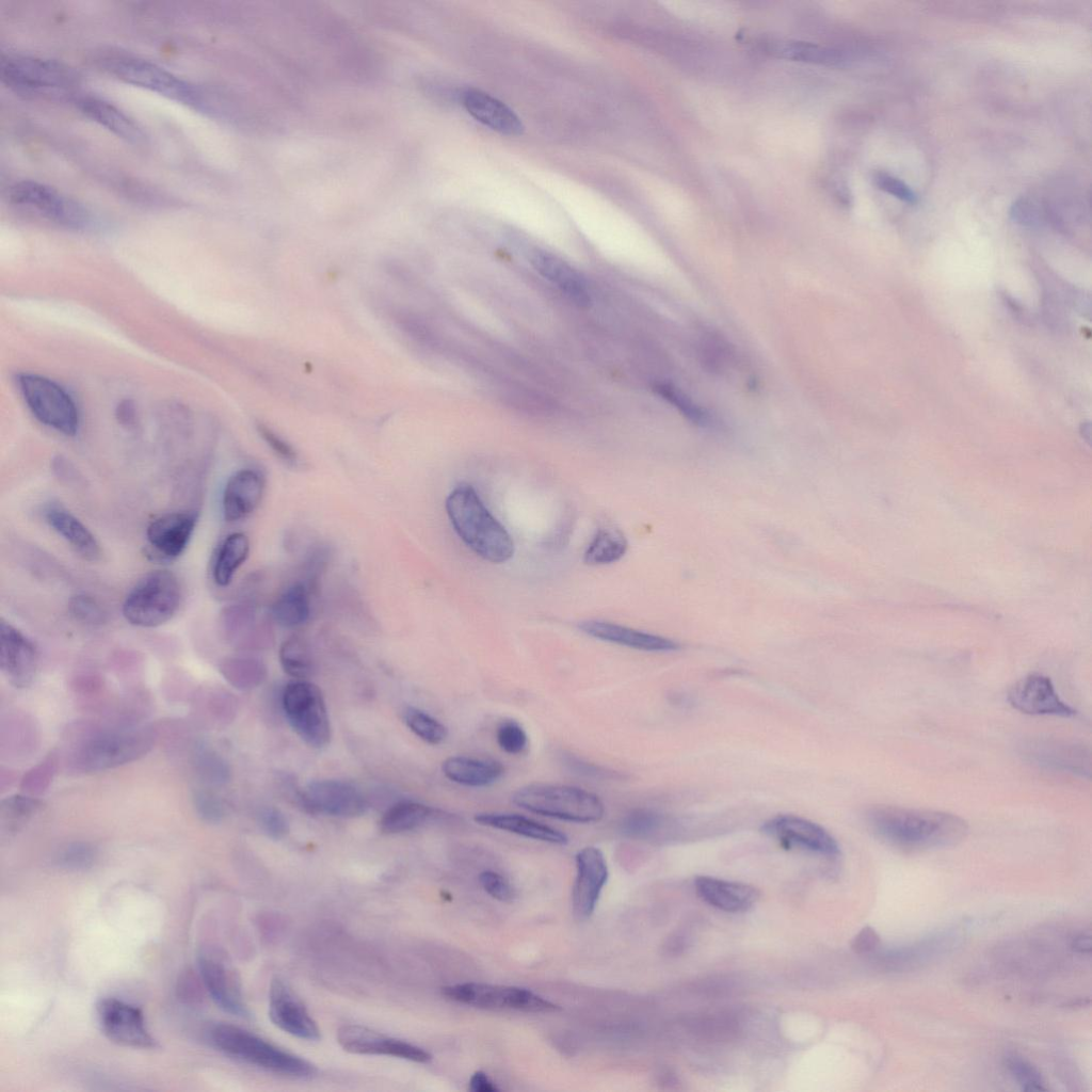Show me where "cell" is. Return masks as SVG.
<instances>
[{"label":"cell","instance_id":"cell-56","mask_svg":"<svg viewBox=\"0 0 1092 1092\" xmlns=\"http://www.w3.org/2000/svg\"><path fill=\"white\" fill-rule=\"evenodd\" d=\"M880 944V936L869 926L864 927L853 938L851 948L855 953L863 954L873 951Z\"/></svg>","mask_w":1092,"mask_h":1092},{"label":"cell","instance_id":"cell-49","mask_svg":"<svg viewBox=\"0 0 1092 1092\" xmlns=\"http://www.w3.org/2000/svg\"><path fill=\"white\" fill-rule=\"evenodd\" d=\"M1007 1065L1011 1074L1025 1091L1046 1090L1043 1079L1038 1070L1028 1061L1015 1055L1007 1058Z\"/></svg>","mask_w":1092,"mask_h":1092},{"label":"cell","instance_id":"cell-2","mask_svg":"<svg viewBox=\"0 0 1092 1092\" xmlns=\"http://www.w3.org/2000/svg\"><path fill=\"white\" fill-rule=\"evenodd\" d=\"M446 511L460 539L479 557L503 563L514 553V543L505 528L491 514L476 489L461 483L446 499Z\"/></svg>","mask_w":1092,"mask_h":1092},{"label":"cell","instance_id":"cell-37","mask_svg":"<svg viewBox=\"0 0 1092 1092\" xmlns=\"http://www.w3.org/2000/svg\"><path fill=\"white\" fill-rule=\"evenodd\" d=\"M627 548V540L620 530L601 528L587 547L583 561L590 565L610 564L619 561Z\"/></svg>","mask_w":1092,"mask_h":1092},{"label":"cell","instance_id":"cell-29","mask_svg":"<svg viewBox=\"0 0 1092 1092\" xmlns=\"http://www.w3.org/2000/svg\"><path fill=\"white\" fill-rule=\"evenodd\" d=\"M467 112L478 122L505 135H518L524 131L520 118L502 101L476 89H468L462 96Z\"/></svg>","mask_w":1092,"mask_h":1092},{"label":"cell","instance_id":"cell-43","mask_svg":"<svg viewBox=\"0 0 1092 1092\" xmlns=\"http://www.w3.org/2000/svg\"><path fill=\"white\" fill-rule=\"evenodd\" d=\"M403 718L407 727L429 744H439L447 738V727L418 708L407 707L404 710Z\"/></svg>","mask_w":1092,"mask_h":1092},{"label":"cell","instance_id":"cell-13","mask_svg":"<svg viewBox=\"0 0 1092 1092\" xmlns=\"http://www.w3.org/2000/svg\"><path fill=\"white\" fill-rule=\"evenodd\" d=\"M97 1016L105 1035L112 1042L132 1048H154L143 1011L124 1000L109 997L97 1005Z\"/></svg>","mask_w":1092,"mask_h":1092},{"label":"cell","instance_id":"cell-51","mask_svg":"<svg viewBox=\"0 0 1092 1092\" xmlns=\"http://www.w3.org/2000/svg\"><path fill=\"white\" fill-rule=\"evenodd\" d=\"M258 821L263 832L273 839H280L289 832V822L286 816L273 806L261 808Z\"/></svg>","mask_w":1092,"mask_h":1092},{"label":"cell","instance_id":"cell-46","mask_svg":"<svg viewBox=\"0 0 1092 1092\" xmlns=\"http://www.w3.org/2000/svg\"><path fill=\"white\" fill-rule=\"evenodd\" d=\"M496 741L503 752L516 755L526 750L528 736L519 722L513 719H505L497 726Z\"/></svg>","mask_w":1092,"mask_h":1092},{"label":"cell","instance_id":"cell-3","mask_svg":"<svg viewBox=\"0 0 1092 1092\" xmlns=\"http://www.w3.org/2000/svg\"><path fill=\"white\" fill-rule=\"evenodd\" d=\"M156 739V732L148 726L94 730L73 748L68 762L83 773L113 769L145 756Z\"/></svg>","mask_w":1092,"mask_h":1092},{"label":"cell","instance_id":"cell-5","mask_svg":"<svg viewBox=\"0 0 1092 1092\" xmlns=\"http://www.w3.org/2000/svg\"><path fill=\"white\" fill-rule=\"evenodd\" d=\"M512 802L527 812L574 823L598 822L606 812L596 793L561 784H528L513 793Z\"/></svg>","mask_w":1092,"mask_h":1092},{"label":"cell","instance_id":"cell-60","mask_svg":"<svg viewBox=\"0 0 1092 1092\" xmlns=\"http://www.w3.org/2000/svg\"><path fill=\"white\" fill-rule=\"evenodd\" d=\"M1072 948L1081 953H1088L1092 948V940L1090 933H1081L1073 940Z\"/></svg>","mask_w":1092,"mask_h":1092},{"label":"cell","instance_id":"cell-24","mask_svg":"<svg viewBox=\"0 0 1092 1092\" xmlns=\"http://www.w3.org/2000/svg\"><path fill=\"white\" fill-rule=\"evenodd\" d=\"M264 493L262 475L252 468H243L227 480L223 496L224 518L234 523L251 515L260 504Z\"/></svg>","mask_w":1092,"mask_h":1092},{"label":"cell","instance_id":"cell-21","mask_svg":"<svg viewBox=\"0 0 1092 1092\" xmlns=\"http://www.w3.org/2000/svg\"><path fill=\"white\" fill-rule=\"evenodd\" d=\"M576 880L573 889V910L578 919L589 917L597 903L608 879V866L600 849L589 846L575 856Z\"/></svg>","mask_w":1092,"mask_h":1092},{"label":"cell","instance_id":"cell-35","mask_svg":"<svg viewBox=\"0 0 1092 1092\" xmlns=\"http://www.w3.org/2000/svg\"><path fill=\"white\" fill-rule=\"evenodd\" d=\"M441 812L428 805L402 801L389 807L382 816L379 824L385 834H398L413 831L431 820L443 817Z\"/></svg>","mask_w":1092,"mask_h":1092},{"label":"cell","instance_id":"cell-52","mask_svg":"<svg viewBox=\"0 0 1092 1092\" xmlns=\"http://www.w3.org/2000/svg\"><path fill=\"white\" fill-rule=\"evenodd\" d=\"M873 182L880 190L902 202L909 204H915L917 202V195L915 192L902 180L888 173L877 172L873 175Z\"/></svg>","mask_w":1092,"mask_h":1092},{"label":"cell","instance_id":"cell-30","mask_svg":"<svg viewBox=\"0 0 1092 1092\" xmlns=\"http://www.w3.org/2000/svg\"><path fill=\"white\" fill-rule=\"evenodd\" d=\"M43 515L49 527L84 559L97 561L101 557L95 535L66 508L50 503L45 507Z\"/></svg>","mask_w":1092,"mask_h":1092},{"label":"cell","instance_id":"cell-42","mask_svg":"<svg viewBox=\"0 0 1092 1092\" xmlns=\"http://www.w3.org/2000/svg\"><path fill=\"white\" fill-rule=\"evenodd\" d=\"M194 767L202 781L210 785H223L230 777L227 761L215 751L198 746L194 753Z\"/></svg>","mask_w":1092,"mask_h":1092},{"label":"cell","instance_id":"cell-8","mask_svg":"<svg viewBox=\"0 0 1092 1092\" xmlns=\"http://www.w3.org/2000/svg\"><path fill=\"white\" fill-rule=\"evenodd\" d=\"M181 599L182 589L177 576L165 569L152 571L128 592L123 615L138 627L161 626L175 616Z\"/></svg>","mask_w":1092,"mask_h":1092},{"label":"cell","instance_id":"cell-41","mask_svg":"<svg viewBox=\"0 0 1092 1092\" xmlns=\"http://www.w3.org/2000/svg\"><path fill=\"white\" fill-rule=\"evenodd\" d=\"M664 824L663 815L647 808H636L623 816L619 828L626 836L644 838L660 831Z\"/></svg>","mask_w":1092,"mask_h":1092},{"label":"cell","instance_id":"cell-38","mask_svg":"<svg viewBox=\"0 0 1092 1092\" xmlns=\"http://www.w3.org/2000/svg\"><path fill=\"white\" fill-rule=\"evenodd\" d=\"M220 671L231 686L240 690L254 688L266 675V669L259 660L243 656L224 659Z\"/></svg>","mask_w":1092,"mask_h":1092},{"label":"cell","instance_id":"cell-16","mask_svg":"<svg viewBox=\"0 0 1092 1092\" xmlns=\"http://www.w3.org/2000/svg\"><path fill=\"white\" fill-rule=\"evenodd\" d=\"M1007 700L1016 710L1031 716L1072 718L1076 710L1062 701L1049 677L1033 673L1016 681Z\"/></svg>","mask_w":1092,"mask_h":1092},{"label":"cell","instance_id":"cell-26","mask_svg":"<svg viewBox=\"0 0 1092 1092\" xmlns=\"http://www.w3.org/2000/svg\"><path fill=\"white\" fill-rule=\"evenodd\" d=\"M533 268L578 306H588L591 291L585 278L560 257L541 250L530 256Z\"/></svg>","mask_w":1092,"mask_h":1092},{"label":"cell","instance_id":"cell-11","mask_svg":"<svg viewBox=\"0 0 1092 1092\" xmlns=\"http://www.w3.org/2000/svg\"><path fill=\"white\" fill-rule=\"evenodd\" d=\"M441 993L450 1000L486 1010L531 1013H551L561 1010L558 1005L517 986L468 982L445 986Z\"/></svg>","mask_w":1092,"mask_h":1092},{"label":"cell","instance_id":"cell-7","mask_svg":"<svg viewBox=\"0 0 1092 1092\" xmlns=\"http://www.w3.org/2000/svg\"><path fill=\"white\" fill-rule=\"evenodd\" d=\"M0 77L7 87L28 97L65 95L79 84L78 74L68 65L20 53L1 55Z\"/></svg>","mask_w":1092,"mask_h":1092},{"label":"cell","instance_id":"cell-55","mask_svg":"<svg viewBox=\"0 0 1092 1092\" xmlns=\"http://www.w3.org/2000/svg\"><path fill=\"white\" fill-rule=\"evenodd\" d=\"M1039 208L1030 198H1019L1011 208L1012 218L1023 224H1034L1039 220Z\"/></svg>","mask_w":1092,"mask_h":1092},{"label":"cell","instance_id":"cell-32","mask_svg":"<svg viewBox=\"0 0 1092 1092\" xmlns=\"http://www.w3.org/2000/svg\"><path fill=\"white\" fill-rule=\"evenodd\" d=\"M1025 749L1026 755L1039 765L1090 774V754L1082 746L1045 740L1029 743Z\"/></svg>","mask_w":1092,"mask_h":1092},{"label":"cell","instance_id":"cell-23","mask_svg":"<svg viewBox=\"0 0 1092 1092\" xmlns=\"http://www.w3.org/2000/svg\"><path fill=\"white\" fill-rule=\"evenodd\" d=\"M220 630L227 642L240 647L261 646L271 639V629L247 601L225 607L219 616Z\"/></svg>","mask_w":1092,"mask_h":1092},{"label":"cell","instance_id":"cell-59","mask_svg":"<svg viewBox=\"0 0 1092 1092\" xmlns=\"http://www.w3.org/2000/svg\"><path fill=\"white\" fill-rule=\"evenodd\" d=\"M230 707L231 702L229 701L228 697L225 696V694H213L212 697L208 701V708L210 713L212 716L214 714L220 719H222L228 713Z\"/></svg>","mask_w":1092,"mask_h":1092},{"label":"cell","instance_id":"cell-9","mask_svg":"<svg viewBox=\"0 0 1092 1092\" xmlns=\"http://www.w3.org/2000/svg\"><path fill=\"white\" fill-rule=\"evenodd\" d=\"M16 381L29 410L41 423L66 436L78 432L79 412L63 387L33 373H19Z\"/></svg>","mask_w":1092,"mask_h":1092},{"label":"cell","instance_id":"cell-47","mask_svg":"<svg viewBox=\"0 0 1092 1092\" xmlns=\"http://www.w3.org/2000/svg\"><path fill=\"white\" fill-rule=\"evenodd\" d=\"M68 610L77 621L89 625H100L107 616L98 601L86 594L73 596L68 604Z\"/></svg>","mask_w":1092,"mask_h":1092},{"label":"cell","instance_id":"cell-18","mask_svg":"<svg viewBox=\"0 0 1092 1092\" xmlns=\"http://www.w3.org/2000/svg\"><path fill=\"white\" fill-rule=\"evenodd\" d=\"M38 667L35 644L11 623H0V669L15 688L30 686Z\"/></svg>","mask_w":1092,"mask_h":1092},{"label":"cell","instance_id":"cell-10","mask_svg":"<svg viewBox=\"0 0 1092 1092\" xmlns=\"http://www.w3.org/2000/svg\"><path fill=\"white\" fill-rule=\"evenodd\" d=\"M282 705L289 724L304 742L317 749L330 743V719L318 686L303 679L289 682L283 691Z\"/></svg>","mask_w":1092,"mask_h":1092},{"label":"cell","instance_id":"cell-14","mask_svg":"<svg viewBox=\"0 0 1092 1092\" xmlns=\"http://www.w3.org/2000/svg\"><path fill=\"white\" fill-rule=\"evenodd\" d=\"M761 832L787 849H802L826 856L840 852L836 839L821 825L794 815H777L761 825Z\"/></svg>","mask_w":1092,"mask_h":1092},{"label":"cell","instance_id":"cell-34","mask_svg":"<svg viewBox=\"0 0 1092 1092\" xmlns=\"http://www.w3.org/2000/svg\"><path fill=\"white\" fill-rule=\"evenodd\" d=\"M270 616L276 624L286 628L305 624L310 616V598L305 584L295 582L286 588L272 604Z\"/></svg>","mask_w":1092,"mask_h":1092},{"label":"cell","instance_id":"cell-17","mask_svg":"<svg viewBox=\"0 0 1092 1092\" xmlns=\"http://www.w3.org/2000/svg\"><path fill=\"white\" fill-rule=\"evenodd\" d=\"M337 1041L346 1051L352 1054L384 1055L419 1063H425L432 1059V1056L419 1046L386 1037L359 1025L340 1027L337 1032Z\"/></svg>","mask_w":1092,"mask_h":1092},{"label":"cell","instance_id":"cell-57","mask_svg":"<svg viewBox=\"0 0 1092 1092\" xmlns=\"http://www.w3.org/2000/svg\"><path fill=\"white\" fill-rule=\"evenodd\" d=\"M115 415L118 422L124 427H133L136 419V408L134 403L128 399L121 401L116 407Z\"/></svg>","mask_w":1092,"mask_h":1092},{"label":"cell","instance_id":"cell-20","mask_svg":"<svg viewBox=\"0 0 1092 1092\" xmlns=\"http://www.w3.org/2000/svg\"><path fill=\"white\" fill-rule=\"evenodd\" d=\"M269 1016L283 1031L302 1040L317 1041L320 1030L303 1002L280 978H274L269 992Z\"/></svg>","mask_w":1092,"mask_h":1092},{"label":"cell","instance_id":"cell-45","mask_svg":"<svg viewBox=\"0 0 1092 1092\" xmlns=\"http://www.w3.org/2000/svg\"><path fill=\"white\" fill-rule=\"evenodd\" d=\"M42 806L32 796H12L1 803V817L9 828H16L31 818Z\"/></svg>","mask_w":1092,"mask_h":1092},{"label":"cell","instance_id":"cell-33","mask_svg":"<svg viewBox=\"0 0 1092 1092\" xmlns=\"http://www.w3.org/2000/svg\"><path fill=\"white\" fill-rule=\"evenodd\" d=\"M441 770L454 783L484 787L496 783L503 775L504 767L495 759L451 756L443 761Z\"/></svg>","mask_w":1092,"mask_h":1092},{"label":"cell","instance_id":"cell-50","mask_svg":"<svg viewBox=\"0 0 1092 1092\" xmlns=\"http://www.w3.org/2000/svg\"><path fill=\"white\" fill-rule=\"evenodd\" d=\"M193 806L197 816L205 822L219 823L225 816L222 800L209 790H196L193 794Z\"/></svg>","mask_w":1092,"mask_h":1092},{"label":"cell","instance_id":"cell-19","mask_svg":"<svg viewBox=\"0 0 1092 1092\" xmlns=\"http://www.w3.org/2000/svg\"><path fill=\"white\" fill-rule=\"evenodd\" d=\"M198 969L207 992L221 1009L236 1016H250L239 978L223 958L204 951L198 957Z\"/></svg>","mask_w":1092,"mask_h":1092},{"label":"cell","instance_id":"cell-15","mask_svg":"<svg viewBox=\"0 0 1092 1092\" xmlns=\"http://www.w3.org/2000/svg\"><path fill=\"white\" fill-rule=\"evenodd\" d=\"M304 806L314 813L354 818L368 809L365 796L354 785L338 780L310 782L301 792Z\"/></svg>","mask_w":1092,"mask_h":1092},{"label":"cell","instance_id":"cell-28","mask_svg":"<svg viewBox=\"0 0 1092 1092\" xmlns=\"http://www.w3.org/2000/svg\"><path fill=\"white\" fill-rule=\"evenodd\" d=\"M76 108L87 118L105 127L127 142L139 144L144 142L142 128L126 113L111 102L91 95L74 96Z\"/></svg>","mask_w":1092,"mask_h":1092},{"label":"cell","instance_id":"cell-53","mask_svg":"<svg viewBox=\"0 0 1092 1092\" xmlns=\"http://www.w3.org/2000/svg\"><path fill=\"white\" fill-rule=\"evenodd\" d=\"M479 881L483 889L499 901L509 902L514 897L511 885L497 872L483 871L479 876Z\"/></svg>","mask_w":1092,"mask_h":1092},{"label":"cell","instance_id":"cell-44","mask_svg":"<svg viewBox=\"0 0 1092 1092\" xmlns=\"http://www.w3.org/2000/svg\"><path fill=\"white\" fill-rule=\"evenodd\" d=\"M97 849L84 841H75L63 847L55 856L59 867L80 871L91 868L97 860Z\"/></svg>","mask_w":1092,"mask_h":1092},{"label":"cell","instance_id":"cell-36","mask_svg":"<svg viewBox=\"0 0 1092 1092\" xmlns=\"http://www.w3.org/2000/svg\"><path fill=\"white\" fill-rule=\"evenodd\" d=\"M250 552L248 537L242 532L227 535L219 546L213 563L212 578L220 587H227Z\"/></svg>","mask_w":1092,"mask_h":1092},{"label":"cell","instance_id":"cell-27","mask_svg":"<svg viewBox=\"0 0 1092 1092\" xmlns=\"http://www.w3.org/2000/svg\"><path fill=\"white\" fill-rule=\"evenodd\" d=\"M694 886L704 902L724 912L748 911L759 898V893L754 886L712 877H697Z\"/></svg>","mask_w":1092,"mask_h":1092},{"label":"cell","instance_id":"cell-31","mask_svg":"<svg viewBox=\"0 0 1092 1092\" xmlns=\"http://www.w3.org/2000/svg\"><path fill=\"white\" fill-rule=\"evenodd\" d=\"M473 821L482 826L505 831L534 840L561 846L568 842L565 833L517 814L479 813L473 816Z\"/></svg>","mask_w":1092,"mask_h":1092},{"label":"cell","instance_id":"cell-40","mask_svg":"<svg viewBox=\"0 0 1092 1092\" xmlns=\"http://www.w3.org/2000/svg\"><path fill=\"white\" fill-rule=\"evenodd\" d=\"M772 51L778 57L817 64H837L845 61L841 51L807 43H777Z\"/></svg>","mask_w":1092,"mask_h":1092},{"label":"cell","instance_id":"cell-22","mask_svg":"<svg viewBox=\"0 0 1092 1092\" xmlns=\"http://www.w3.org/2000/svg\"><path fill=\"white\" fill-rule=\"evenodd\" d=\"M198 515L195 511L171 512L158 516L146 529L150 549L162 560H174L187 549Z\"/></svg>","mask_w":1092,"mask_h":1092},{"label":"cell","instance_id":"cell-58","mask_svg":"<svg viewBox=\"0 0 1092 1092\" xmlns=\"http://www.w3.org/2000/svg\"><path fill=\"white\" fill-rule=\"evenodd\" d=\"M469 1090L472 1091V1092H496V1091H499V1089L488 1078V1076L485 1073L481 1072V1071L476 1072L471 1076L470 1081H469Z\"/></svg>","mask_w":1092,"mask_h":1092},{"label":"cell","instance_id":"cell-6","mask_svg":"<svg viewBox=\"0 0 1092 1092\" xmlns=\"http://www.w3.org/2000/svg\"><path fill=\"white\" fill-rule=\"evenodd\" d=\"M94 61L101 70L128 84L189 107L200 108L204 105L202 93L192 83L143 58L109 50L99 52Z\"/></svg>","mask_w":1092,"mask_h":1092},{"label":"cell","instance_id":"cell-1","mask_svg":"<svg viewBox=\"0 0 1092 1092\" xmlns=\"http://www.w3.org/2000/svg\"><path fill=\"white\" fill-rule=\"evenodd\" d=\"M865 822L876 837L904 850L949 846L968 830L967 822L954 814L893 805L870 807Z\"/></svg>","mask_w":1092,"mask_h":1092},{"label":"cell","instance_id":"cell-54","mask_svg":"<svg viewBox=\"0 0 1092 1092\" xmlns=\"http://www.w3.org/2000/svg\"><path fill=\"white\" fill-rule=\"evenodd\" d=\"M258 431L276 455L288 464H296L298 453L287 441L262 424L258 427Z\"/></svg>","mask_w":1092,"mask_h":1092},{"label":"cell","instance_id":"cell-12","mask_svg":"<svg viewBox=\"0 0 1092 1092\" xmlns=\"http://www.w3.org/2000/svg\"><path fill=\"white\" fill-rule=\"evenodd\" d=\"M10 200L39 213L42 216L71 229H85L92 223L89 210L54 188L34 180L13 183Z\"/></svg>","mask_w":1092,"mask_h":1092},{"label":"cell","instance_id":"cell-4","mask_svg":"<svg viewBox=\"0 0 1092 1092\" xmlns=\"http://www.w3.org/2000/svg\"><path fill=\"white\" fill-rule=\"evenodd\" d=\"M208 1037L223 1054L284 1076L307 1078L317 1073L309 1061L285 1051L260 1037L230 1024L213 1025Z\"/></svg>","mask_w":1092,"mask_h":1092},{"label":"cell","instance_id":"cell-39","mask_svg":"<svg viewBox=\"0 0 1092 1092\" xmlns=\"http://www.w3.org/2000/svg\"><path fill=\"white\" fill-rule=\"evenodd\" d=\"M279 660L284 671L294 678L304 679L311 675V653L307 642L299 636H292L282 643Z\"/></svg>","mask_w":1092,"mask_h":1092},{"label":"cell","instance_id":"cell-25","mask_svg":"<svg viewBox=\"0 0 1092 1092\" xmlns=\"http://www.w3.org/2000/svg\"><path fill=\"white\" fill-rule=\"evenodd\" d=\"M585 635L601 641L645 652H673L679 644L672 639L619 624L589 620L578 625Z\"/></svg>","mask_w":1092,"mask_h":1092},{"label":"cell","instance_id":"cell-48","mask_svg":"<svg viewBox=\"0 0 1092 1092\" xmlns=\"http://www.w3.org/2000/svg\"><path fill=\"white\" fill-rule=\"evenodd\" d=\"M57 762L53 757L46 758L43 762L29 770L21 780L23 792L34 796L44 792L55 772Z\"/></svg>","mask_w":1092,"mask_h":1092}]
</instances>
